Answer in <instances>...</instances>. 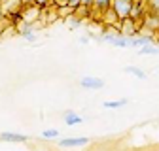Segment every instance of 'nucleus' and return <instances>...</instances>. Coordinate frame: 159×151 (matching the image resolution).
Masks as SVG:
<instances>
[{
  "label": "nucleus",
  "mask_w": 159,
  "mask_h": 151,
  "mask_svg": "<svg viewBox=\"0 0 159 151\" xmlns=\"http://www.w3.org/2000/svg\"><path fill=\"white\" fill-rule=\"evenodd\" d=\"M133 4L134 2H131V0H112V10H114V13L117 15V19L121 21V19H125V17H131V11H133Z\"/></svg>",
  "instance_id": "obj_1"
},
{
  "label": "nucleus",
  "mask_w": 159,
  "mask_h": 151,
  "mask_svg": "<svg viewBox=\"0 0 159 151\" xmlns=\"http://www.w3.org/2000/svg\"><path fill=\"white\" fill-rule=\"evenodd\" d=\"M0 140L10 142V144H25V142H29V136L27 134H17V132H2Z\"/></svg>",
  "instance_id": "obj_2"
},
{
  "label": "nucleus",
  "mask_w": 159,
  "mask_h": 151,
  "mask_svg": "<svg viewBox=\"0 0 159 151\" xmlns=\"http://www.w3.org/2000/svg\"><path fill=\"white\" fill-rule=\"evenodd\" d=\"M80 85L84 89H102L104 87V81L101 78H93V76H85V78L80 80Z\"/></svg>",
  "instance_id": "obj_3"
},
{
  "label": "nucleus",
  "mask_w": 159,
  "mask_h": 151,
  "mask_svg": "<svg viewBox=\"0 0 159 151\" xmlns=\"http://www.w3.org/2000/svg\"><path fill=\"white\" fill-rule=\"evenodd\" d=\"M89 144V138L82 136V138H65L59 142L61 147H82V145H87Z\"/></svg>",
  "instance_id": "obj_4"
},
{
  "label": "nucleus",
  "mask_w": 159,
  "mask_h": 151,
  "mask_svg": "<svg viewBox=\"0 0 159 151\" xmlns=\"http://www.w3.org/2000/svg\"><path fill=\"white\" fill-rule=\"evenodd\" d=\"M144 28H150V30H157L159 28V13H148L144 17Z\"/></svg>",
  "instance_id": "obj_5"
},
{
  "label": "nucleus",
  "mask_w": 159,
  "mask_h": 151,
  "mask_svg": "<svg viewBox=\"0 0 159 151\" xmlns=\"http://www.w3.org/2000/svg\"><path fill=\"white\" fill-rule=\"evenodd\" d=\"M63 119H65V123H66L68 127H74V125H82V123H84V119L80 117L76 111H65Z\"/></svg>",
  "instance_id": "obj_6"
},
{
  "label": "nucleus",
  "mask_w": 159,
  "mask_h": 151,
  "mask_svg": "<svg viewBox=\"0 0 159 151\" xmlns=\"http://www.w3.org/2000/svg\"><path fill=\"white\" fill-rule=\"evenodd\" d=\"M148 44H153L150 36H131V47H142Z\"/></svg>",
  "instance_id": "obj_7"
},
{
  "label": "nucleus",
  "mask_w": 159,
  "mask_h": 151,
  "mask_svg": "<svg viewBox=\"0 0 159 151\" xmlns=\"http://www.w3.org/2000/svg\"><path fill=\"white\" fill-rule=\"evenodd\" d=\"M112 44H114L116 47L127 49V47H131V38H129V36H119V34H116V36L112 38Z\"/></svg>",
  "instance_id": "obj_8"
},
{
  "label": "nucleus",
  "mask_w": 159,
  "mask_h": 151,
  "mask_svg": "<svg viewBox=\"0 0 159 151\" xmlns=\"http://www.w3.org/2000/svg\"><path fill=\"white\" fill-rule=\"evenodd\" d=\"M127 102H129L127 98H119V100H106V102H102V106H104L106 110H119V108H123Z\"/></svg>",
  "instance_id": "obj_9"
},
{
  "label": "nucleus",
  "mask_w": 159,
  "mask_h": 151,
  "mask_svg": "<svg viewBox=\"0 0 159 151\" xmlns=\"http://www.w3.org/2000/svg\"><path fill=\"white\" fill-rule=\"evenodd\" d=\"M125 72L127 74H131V76H134V78H138V80H146V72L144 70H140L138 66H125Z\"/></svg>",
  "instance_id": "obj_10"
},
{
  "label": "nucleus",
  "mask_w": 159,
  "mask_h": 151,
  "mask_svg": "<svg viewBox=\"0 0 159 151\" xmlns=\"http://www.w3.org/2000/svg\"><path fill=\"white\" fill-rule=\"evenodd\" d=\"M110 6H112V0H95V2H93V8H95L97 11H101V15H102V11L108 10Z\"/></svg>",
  "instance_id": "obj_11"
},
{
  "label": "nucleus",
  "mask_w": 159,
  "mask_h": 151,
  "mask_svg": "<svg viewBox=\"0 0 159 151\" xmlns=\"http://www.w3.org/2000/svg\"><path fill=\"white\" fill-rule=\"evenodd\" d=\"M138 51H140L142 55H157V53H159V49H157L155 45H152V44H148V45H142V47H138Z\"/></svg>",
  "instance_id": "obj_12"
},
{
  "label": "nucleus",
  "mask_w": 159,
  "mask_h": 151,
  "mask_svg": "<svg viewBox=\"0 0 159 151\" xmlns=\"http://www.w3.org/2000/svg\"><path fill=\"white\" fill-rule=\"evenodd\" d=\"M57 136H59V130L57 128H46L42 132V138H46V140H55Z\"/></svg>",
  "instance_id": "obj_13"
},
{
  "label": "nucleus",
  "mask_w": 159,
  "mask_h": 151,
  "mask_svg": "<svg viewBox=\"0 0 159 151\" xmlns=\"http://www.w3.org/2000/svg\"><path fill=\"white\" fill-rule=\"evenodd\" d=\"M34 4H36V6H40V8H46V6H49V4H51V0H34Z\"/></svg>",
  "instance_id": "obj_14"
},
{
  "label": "nucleus",
  "mask_w": 159,
  "mask_h": 151,
  "mask_svg": "<svg viewBox=\"0 0 159 151\" xmlns=\"http://www.w3.org/2000/svg\"><path fill=\"white\" fill-rule=\"evenodd\" d=\"M80 4H82V2H80V0H66V6H70L72 10H74V8H78Z\"/></svg>",
  "instance_id": "obj_15"
},
{
  "label": "nucleus",
  "mask_w": 159,
  "mask_h": 151,
  "mask_svg": "<svg viewBox=\"0 0 159 151\" xmlns=\"http://www.w3.org/2000/svg\"><path fill=\"white\" fill-rule=\"evenodd\" d=\"M51 2H53L55 6H65V4H66V0H51Z\"/></svg>",
  "instance_id": "obj_16"
},
{
  "label": "nucleus",
  "mask_w": 159,
  "mask_h": 151,
  "mask_svg": "<svg viewBox=\"0 0 159 151\" xmlns=\"http://www.w3.org/2000/svg\"><path fill=\"white\" fill-rule=\"evenodd\" d=\"M80 2H82L84 6H91V8H93V2H95V0H80Z\"/></svg>",
  "instance_id": "obj_17"
},
{
  "label": "nucleus",
  "mask_w": 159,
  "mask_h": 151,
  "mask_svg": "<svg viewBox=\"0 0 159 151\" xmlns=\"http://www.w3.org/2000/svg\"><path fill=\"white\" fill-rule=\"evenodd\" d=\"M6 17V13H4V8H2V4H0V21Z\"/></svg>",
  "instance_id": "obj_18"
},
{
  "label": "nucleus",
  "mask_w": 159,
  "mask_h": 151,
  "mask_svg": "<svg viewBox=\"0 0 159 151\" xmlns=\"http://www.w3.org/2000/svg\"><path fill=\"white\" fill-rule=\"evenodd\" d=\"M2 2H4V0H0V4H2Z\"/></svg>",
  "instance_id": "obj_19"
},
{
  "label": "nucleus",
  "mask_w": 159,
  "mask_h": 151,
  "mask_svg": "<svg viewBox=\"0 0 159 151\" xmlns=\"http://www.w3.org/2000/svg\"><path fill=\"white\" fill-rule=\"evenodd\" d=\"M131 2H134V0H131Z\"/></svg>",
  "instance_id": "obj_20"
}]
</instances>
